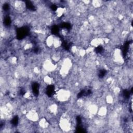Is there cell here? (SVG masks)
<instances>
[{
    "instance_id": "6da1fadb",
    "label": "cell",
    "mask_w": 133,
    "mask_h": 133,
    "mask_svg": "<svg viewBox=\"0 0 133 133\" xmlns=\"http://www.w3.org/2000/svg\"><path fill=\"white\" fill-rule=\"evenodd\" d=\"M72 62L70 58H65L62 61L59 73L62 76H65L68 74L72 67Z\"/></svg>"
},
{
    "instance_id": "7a4b0ae2",
    "label": "cell",
    "mask_w": 133,
    "mask_h": 133,
    "mask_svg": "<svg viewBox=\"0 0 133 133\" xmlns=\"http://www.w3.org/2000/svg\"><path fill=\"white\" fill-rule=\"evenodd\" d=\"M56 99L59 102H64L69 100L71 97V92L68 89H60L56 95Z\"/></svg>"
},
{
    "instance_id": "3957f363",
    "label": "cell",
    "mask_w": 133,
    "mask_h": 133,
    "mask_svg": "<svg viewBox=\"0 0 133 133\" xmlns=\"http://www.w3.org/2000/svg\"><path fill=\"white\" fill-rule=\"evenodd\" d=\"M60 128L64 131H69L72 127L71 121L67 115H63L60 118L59 122Z\"/></svg>"
},
{
    "instance_id": "277c9868",
    "label": "cell",
    "mask_w": 133,
    "mask_h": 133,
    "mask_svg": "<svg viewBox=\"0 0 133 133\" xmlns=\"http://www.w3.org/2000/svg\"><path fill=\"white\" fill-rule=\"evenodd\" d=\"M56 68L57 65L51 59H47L43 62V69L45 72H52L54 71Z\"/></svg>"
},
{
    "instance_id": "5b68a950",
    "label": "cell",
    "mask_w": 133,
    "mask_h": 133,
    "mask_svg": "<svg viewBox=\"0 0 133 133\" xmlns=\"http://www.w3.org/2000/svg\"><path fill=\"white\" fill-rule=\"evenodd\" d=\"M26 118L30 121L36 122L39 121V114L35 109H31L26 113Z\"/></svg>"
},
{
    "instance_id": "8992f818",
    "label": "cell",
    "mask_w": 133,
    "mask_h": 133,
    "mask_svg": "<svg viewBox=\"0 0 133 133\" xmlns=\"http://www.w3.org/2000/svg\"><path fill=\"white\" fill-rule=\"evenodd\" d=\"M113 58L114 60L118 63H123L124 62V59L121 50L119 49H116L114 50L113 54Z\"/></svg>"
},
{
    "instance_id": "52a82bcc",
    "label": "cell",
    "mask_w": 133,
    "mask_h": 133,
    "mask_svg": "<svg viewBox=\"0 0 133 133\" xmlns=\"http://www.w3.org/2000/svg\"><path fill=\"white\" fill-rule=\"evenodd\" d=\"M104 39L101 38V37H95L92 38L90 42V46L94 48L98 47L104 43Z\"/></svg>"
},
{
    "instance_id": "ba28073f",
    "label": "cell",
    "mask_w": 133,
    "mask_h": 133,
    "mask_svg": "<svg viewBox=\"0 0 133 133\" xmlns=\"http://www.w3.org/2000/svg\"><path fill=\"white\" fill-rule=\"evenodd\" d=\"M98 109V107L96 104L91 103L87 106V111L89 114L95 115L97 114Z\"/></svg>"
},
{
    "instance_id": "9c48e42d",
    "label": "cell",
    "mask_w": 133,
    "mask_h": 133,
    "mask_svg": "<svg viewBox=\"0 0 133 133\" xmlns=\"http://www.w3.org/2000/svg\"><path fill=\"white\" fill-rule=\"evenodd\" d=\"M108 113V108L106 106L102 105L98 108L97 114L100 117H104Z\"/></svg>"
},
{
    "instance_id": "30bf717a",
    "label": "cell",
    "mask_w": 133,
    "mask_h": 133,
    "mask_svg": "<svg viewBox=\"0 0 133 133\" xmlns=\"http://www.w3.org/2000/svg\"><path fill=\"white\" fill-rule=\"evenodd\" d=\"M13 6L17 11H22L24 8V3L22 1H16L14 2Z\"/></svg>"
},
{
    "instance_id": "8fae6325",
    "label": "cell",
    "mask_w": 133,
    "mask_h": 133,
    "mask_svg": "<svg viewBox=\"0 0 133 133\" xmlns=\"http://www.w3.org/2000/svg\"><path fill=\"white\" fill-rule=\"evenodd\" d=\"M49 111L51 114H57L58 112V106L56 103H52L49 105L48 107Z\"/></svg>"
},
{
    "instance_id": "7c38bea8",
    "label": "cell",
    "mask_w": 133,
    "mask_h": 133,
    "mask_svg": "<svg viewBox=\"0 0 133 133\" xmlns=\"http://www.w3.org/2000/svg\"><path fill=\"white\" fill-rule=\"evenodd\" d=\"M38 124L39 127L43 129H46L49 126V123L45 118H42L38 121Z\"/></svg>"
},
{
    "instance_id": "4fadbf2b",
    "label": "cell",
    "mask_w": 133,
    "mask_h": 133,
    "mask_svg": "<svg viewBox=\"0 0 133 133\" xmlns=\"http://www.w3.org/2000/svg\"><path fill=\"white\" fill-rule=\"evenodd\" d=\"M54 36L52 35H49L45 38V44L46 46L49 47L51 48L53 47L54 44Z\"/></svg>"
},
{
    "instance_id": "5bb4252c",
    "label": "cell",
    "mask_w": 133,
    "mask_h": 133,
    "mask_svg": "<svg viewBox=\"0 0 133 133\" xmlns=\"http://www.w3.org/2000/svg\"><path fill=\"white\" fill-rule=\"evenodd\" d=\"M61 45H62V41L61 39L59 37L54 36L53 47L55 48H58L61 46Z\"/></svg>"
},
{
    "instance_id": "9a60e30c",
    "label": "cell",
    "mask_w": 133,
    "mask_h": 133,
    "mask_svg": "<svg viewBox=\"0 0 133 133\" xmlns=\"http://www.w3.org/2000/svg\"><path fill=\"white\" fill-rule=\"evenodd\" d=\"M43 81L46 84L48 85H52L54 83V79L50 76H49L48 75H45L43 78Z\"/></svg>"
},
{
    "instance_id": "2e32d148",
    "label": "cell",
    "mask_w": 133,
    "mask_h": 133,
    "mask_svg": "<svg viewBox=\"0 0 133 133\" xmlns=\"http://www.w3.org/2000/svg\"><path fill=\"white\" fill-rule=\"evenodd\" d=\"M61 58V55L59 53L55 52V53L52 54V55L51 56V59L55 63H56V62H59Z\"/></svg>"
},
{
    "instance_id": "e0dca14e",
    "label": "cell",
    "mask_w": 133,
    "mask_h": 133,
    "mask_svg": "<svg viewBox=\"0 0 133 133\" xmlns=\"http://www.w3.org/2000/svg\"><path fill=\"white\" fill-rule=\"evenodd\" d=\"M65 12V9L62 7H59L56 11V14L57 17H61Z\"/></svg>"
},
{
    "instance_id": "ac0fdd59",
    "label": "cell",
    "mask_w": 133,
    "mask_h": 133,
    "mask_svg": "<svg viewBox=\"0 0 133 133\" xmlns=\"http://www.w3.org/2000/svg\"><path fill=\"white\" fill-rule=\"evenodd\" d=\"M91 5L95 8H98L102 5V2L101 1H98V0L91 1Z\"/></svg>"
},
{
    "instance_id": "d6986e66",
    "label": "cell",
    "mask_w": 133,
    "mask_h": 133,
    "mask_svg": "<svg viewBox=\"0 0 133 133\" xmlns=\"http://www.w3.org/2000/svg\"><path fill=\"white\" fill-rule=\"evenodd\" d=\"M105 101L109 104H112L114 102V98L112 95H108L105 97Z\"/></svg>"
},
{
    "instance_id": "ffe728a7",
    "label": "cell",
    "mask_w": 133,
    "mask_h": 133,
    "mask_svg": "<svg viewBox=\"0 0 133 133\" xmlns=\"http://www.w3.org/2000/svg\"><path fill=\"white\" fill-rule=\"evenodd\" d=\"M112 26L110 25V24H108L107 25L105 26V29H104V32H107V33H110L111 32H112Z\"/></svg>"
},
{
    "instance_id": "44dd1931",
    "label": "cell",
    "mask_w": 133,
    "mask_h": 133,
    "mask_svg": "<svg viewBox=\"0 0 133 133\" xmlns=\"http://www.w3.org/2000/svg\"><path fill=\"white\" fill-rule=\"evenodd\" d=\"M78 51L79 56H81V57L84 56L86 55V50L85 49H81Z\"/></svg>"
},
{
    "instance_id": "7402d4cb",
    "label": "cell",
    "mask_w": 133,
    "mask_h": 133,
    "mask_svg": "<svg viewBox=\"0 0 133 133\" xmlns=\"http://www.w3.org/2000/svg\"><path fill=\"white\" fill-rule=\"evenodd\" d=\"M33 45L31 43H26V44H25L24 46V49L25 50H29V49H30L31 48H32Z\"/></svg>"
},
{
    "instance_id": "603a6c76",
    "label": "cell",
    "mask_w": 133,
    "mask_h": 133,
    "mask_svg": "<svg viewBox=\"0 0 133 133\" xmlns=\"http://www.w3.org/2000/svg\"><path fill=\"white\" fill-rule=\"evenodd\" d=\"M17 58H16V57H11V58H10V60H9L10 63H11L12 64H16V62H17Z\"/></svg>"
}]
</instances>
